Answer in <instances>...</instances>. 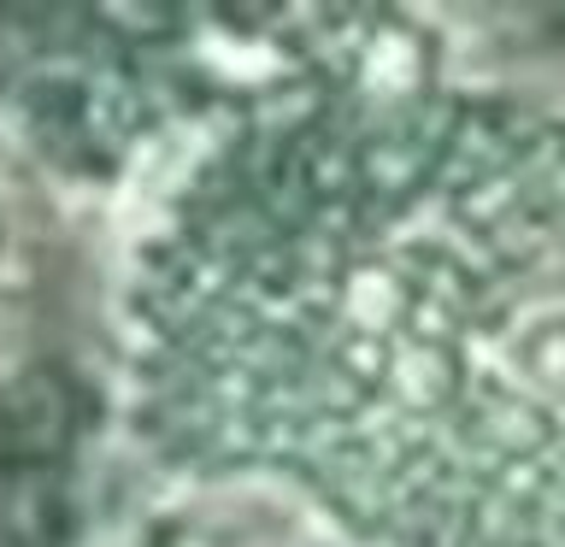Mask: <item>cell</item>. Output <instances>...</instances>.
I'll list each match as a JSON object with an SVG mask.
<instances>
[{
	"mask_svg": "<svg viewBox=\"0 0 565 547\" xmlns=\"http://www.w3.org/2000/svg\"><path fill=\"white\" fill-rule=\"evenodd\" d=\"M177 254L183 423L383 547H565V112L424 71L271 100Z\"/></svg>",
	"mask_w": 565,
	"mask_h": 547,
	"instance_id": "cell-1",
	"label": "cell"
}]
</instances>
